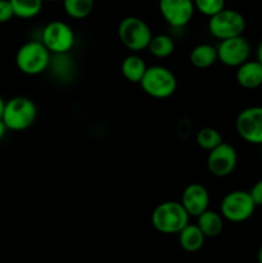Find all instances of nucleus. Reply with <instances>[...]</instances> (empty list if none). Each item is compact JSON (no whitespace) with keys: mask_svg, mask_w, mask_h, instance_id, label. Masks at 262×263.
<instances>
[{"mask_svg":"<svg viewBox=\"0 0 262 263\" xmlns=\"http://www.w3.org/2000/svg\"><path fill=\"white\" fill-rule=\"evenodd\" d=\"M13 17L14 12L9 0H0V23L9 22Z\"/></svg>","mask_w":262,"mask_h":263,"instance_id":"393cba45","label":"nucleus"},{"mask_svg":"<svg viewBox=\"0 0 262 263\" xmlns=\"http://www.w3.org/2000/svg\"><path fill=\"white\" fill-rule=\"evenodd\" d=\"M7 131H8L7 126L4 125V122H3V120H0V141H2V139L5 136V134H7Z\"/></svg>","mask_w":262,"mask_h":263,"instance_id":"cd10ccee","label":"nucleus"},{"mask_svg":"<svg viewBox=\"0 0 262 263\" xmlns=\"http://www.w3.org/2000/svg\"><path fill=\"white\" fill-rule=\"evenodd\" d=\"M189 61L195 68H210L218 61L217 49L211 44H199L190 51Z\"/></svg>","mask_w":262,"mask_h":263,"instance_id":"dca6fc26","label":"nucleus"},{"mask_svg":"<svg viewBox=\"0 0 262 263\" xmlns=\"http://www.w3.org/2000/svg\"><path fill=\"white\" fill-rule=\"evenodd\" d=\"M14 17L30 20L36 17L43 9L44 0H9Z\"/></svg>","mask_w":262,"mask_h":263,"instance_id":"aec40b11","label":"nucleus"},{"mask_svg":"<svg viewBox=\"0 0 262 263\" xmlns=\"http://www.w3.org/2000/svg\"><path fill=\"white\" fill-rule=\"evenodd\" d=\"M5 100L3 99L2 97H0V120H2V117H3V113H4V108H5Z\"/></svg>","mask_w":262,"mask_h":263,"instance_id":"c85d7f7f","label":"nucleus"},{"mask_svg":"<svg viewBox=\"0 0 262 263\" xmlns=\"http://www.w3.org/2000/svg\"><path fill=\"white\" fill-rule=\"evenodd\" d=\"M235 77L243 89H257L262 86V66L257 61H247L236 68Z\"/></svg>","mask_w":262,"mask_h":263,"instance_id":"4468645a","label":"nucleus"},{"mask_svg":"<svg viewBox=\"0 0 262 263\" xmlns=\"http://www.w3.org/2000/svg\"><path fill=\"white\" fill-rule=\"evenodd\" d=\"M239 136L254 145H262V107H248L241 110L235 121Z\"/></svg>","mask_w":262,"mask_h":263,"instance_id":"1a4fd4ad","label":"nucleus"},{"mask_svg":"<svg viewBox=\"0 0 262 263\" xmlns=\"http://www.w3.org/2000/svg\"><path fill=\"white\" fill-rule=\"evenodd\" d=\"M146 68H148V66L138 54L127 55L121 63V73L127 81L133 82V84H140L141 79L145 74Z\"/></svg>","mask_w":262,"mask_h":263,"instance_id":"a211bd4d","label":"nucleus"},{"mask_svg":"<svg viewBox=\"0 0 262 263\" xmlns=\"http://www.w3.org/2000/svg\"><path fill=\"white\" fill-rule=\"evenodd\" d=\"M49 67H51L53 73L61 80H71L72 73L74 71L73 63H72V59L69 58L68 54L51 57L50 66Z\"/></svg>","mask_w":262,"mask_h":263,"instance_id":"4be33fe9","label":"nucleus"},{"mask_svg":"<svg viewBox=\"0 0 262 263\" xmlns=\"http://www.w3.org/2000/svg\"><path fill=\"white\" fill-rule=\"evenodd\" d=\"M63 9L68 17L73 20H84L94 8V0H62Z\"/></svg>","mask_w":262,"mask_h":263,"instance_id":"412c9836","label":"nucleus"},{"mask_svg":"<svg viewBox=\"0 0 262 263\" xmlns=\"http://www.w3.org/2000/svg\"><path fill=\"white\" fill-rule=\"evenodd\" d=\"M249 194H251V197H252V199H253L256 207L257 205H261L262 207V180L257 181L256 184L252 186Z\"/></svg>","mask_w":262,"mask_h":263,"instance_id":"a878e982","label":"nucleus"},{"mask_svg":"<svg viewBox=\"0 0 262 263\" xmlns=\"http://www.w3.org/2000/svg\"><path fill=\"white\" fill-rule=\"evenodd\" d=\"M246 30V18L234 9H222L208 21V31L220 41L243 36Z\"/></svg>","mask_w":262,"mask_h":263,"instance_id":"423d86ee","label":"nucleus"},{"mask_svg":"<svg viewBox=\"0 0 262 263\" xmlns=\"http://www.w3.org/2000/svg\"><path fill=\"white\" fill-rule=\"evenodd\" d=\"M158 7L163 20L175 28L186 26L195 12L193 0H159Z\"/></svg>","mask_w":262,"mask_h":263,"instance_id":"f8f14e48","label":"nucleus"},{"mask_svg":"<svg viewBox=\"0 0 262 263\" xmlns=\"http://www.w3.org/2000/svg\"><path fill=\"white\" fill-rule=\"evenodd\" d=\"M189 217L181 203L167 200L154 208L152 225L157 231L166 235L179 234L185 226L189 225Z\"/></svg>","mask_w":262,"mask_h":263,"instance_id":"f257e3e1","label":"nucleus"},{"mask_svg":"<svg viewBox=\"0 0 262 263\" xmlns=\"http://www.w3.org/2000/svg\"><path fill=\"white\" fill-rule=\"evenodd\" d=\"M193 2L198 12L210 18L225 9V0H193Z\"/></svg>","mask_w":262,"mask_h":263,"instance_id":"b1692460","label":"nucleus"},{"mask_svg":"<svg viewBox=\"0 0 262 263\" xmlns=\"http://www.w3.org/2000/svg\"><path fill=\"white\" fill-rule=\"evenodd\" d=\"M38 117L36 104L26 97H14L5 103L3 122L10 131H25L33 125Z\"/></svg>","mask_w":262,"mask_h":263,"instance_id":"7ed1b4c3","label":"nucleus"},{"mask_svg":"<svg viewBox=\"0 0 262 263\" xmlns=\"http://www.w3.org/2000/svg\"><path fill=\"white\" fill-rule=\"evenodd\" d=\"M51 54L41 41H27L18 49L15 54V64L22 73L36 76L49 68Z\"/></svg>","mask_w":262,"mask_h":263,"instance_id":"f03ea898","label":"nucleus"},{"mask_svg":"<svg viewBox=\"0 0 262 263\" xmlns=\"http://www.w3.org/2000/svg\"><path fill=\"white\" fill-rule=\"evenodd\" d=\"M180 203L185 208L188 215L193 216V217H198V216H200L208 210L210 193H208L207 187L203 186L202 184L193 182V184H189L182 190Z\"/></svg>","mask_w":262,"mask_h":263,"instance_id":"ddd939ff","label":"nucleus"},{"mask_svg":"<svg viewBox=\"0 0 262 263\" xmlns=\"http://www.w3.org/2000/svg\"><path fill=\"white\" fill-rule=\"evenodd\" d=\"M197 226L205 238H216L223 230V217L221 213L207 210L197 217Z\"/></svg>","mask_w":262,"mask_h":263,"instance_id":"f3484780","label":"nucleus"},{"mask_svg":"<svg viewBox=\"0 0 262 263\" xmlns=\"http://www.w3.org/2000/svg\"><path fill=\"white\" fill-rule=\"evenodd\" d=\"M44 2H59V0H44Z\"/></svg>","mask_w":262,"mask_h":263,"instance_id":"7c9ffc66","label":"nucleus"},{"mask_svg":"<svg viewBox=\"0 0 262 263\" xmlns=\"http://www.w3.org/2000/svg\"><path fill=\"white\" fill-rule=\"evenodd\" d=\"M238 164V153L235 148L228 143H222L208 152L207 167L208 171L216 177H226L235 170Z\"/></svg>","mask_w":262,"mask_h":263,"instance_id":"9b49d317","label":"nucleus"},{"mask_svg":"<svg viewBox=\"0 0 262 263\" xmlns=\"http://www.w3.org/2000/svg\"><path fill=\"white\" fill-rule=\"evenodd\" d=\"M143 91L154 99H166L174 95L177 80L174 72L163 66H152L146 68L140 81Z\"/></svg>","mask_w":262,"mask_h":263,"instance_id":"20e7f679","label":"nucleus"},{"mask_svg":"<svg viewBox=\"0 0 262 263\" xmlns=\"http://www.w3.org/2000/svg\"><path fill=\"white\" fill-rule=\"evenodd\" d=\"M118 39L123 44L125 48L134 53H139L141 50L148 49L152 37V30L148 23L139 17L123 18L118 25Z\"/></svg>","mask_w":262,"mask_h":263,"instance_id":"39448f33","label":"nucleus"},{"mask_svg":"<svg viewBox=\"0 0 262 263\" xmlns=\"http://www.w3.org/2000/svg\"><path fill=\"white\" fill-rule=\"evenodd\" d=\"M177 235H179L180 247L185 252L194 253V252L200 251L202 247L204 246L205 236L203 235V233L198 228L197 223L195 225H192V223L186 225Z\"/></svg>","mask_w":262,"mask_h":263,"instance_id":"2eb2a0df","label":"nucleus"},{"mask_svg":"<svg viewBox=\"0 0 262 263\" xmlns=\"http://www.w3.org/2000/svg\"><path fill=\"white\" fill-rule=\"evenodd\" d=\"M216 49H217L218 61L228 67L238 68L239 66L249 61L251 55V44L244 36L220 41Z\"/></svg>","mask_w":262,"mask_h":263,"instance_id":"9d476101","label":"nucleus"},{"mask_svg":"<svg viewBox=\"0 0 262 263\" xmlns=\"http://www.w3.org/2000/svg\"><path fill=\"white\" fill-rule=\"evenodd\" d=\"M256 61L262 66V41L258 44V46H257V59Z\"/></svg>","mask_w":262,"mask_h":263,"instance_id":"bb28decb","label":"nucleus"},{"mask_svg":"<svg viewBox=\"0 0 262 263\" xmlns=\"http://www.w3.org/2000/svg\"><path fill=\"white\" fill-rule=\"evenodd\" d=\"M148 50L156 58H167L175 50L174 39L169 35H164V33H159V35L153 36L148 45Z\"/></svg>","mask_w":262,"mask_h":263,"instance_id":"6ab92c4d","label":"nucleus"},{"mask_svg":"<svg viewBox=\"0 0 262 263\" xmlns=\"http://www.w3.org/2000/svg\"><path fill=\"white\" fill-rule=\"evenodd\" d=\"M41 43L51 55L68 54L74 45L73 30L62 21H51L41 32Z\"/></svg>","mask_w":262,"mask_h":263,"instance_id":"0eeeda50","label":"nucleus"},{"mask_svg":"<svg viewBox=\"0 0 262 263\" xmlns=\"http://www.w3.org/2000/svg\"><path fill=\"white\" fill-rule=\"evenodd\" d=\"M256 204L252 199L249 192L244 190H234L228 193L222 198L220 204V213L223 220L230 222H244L252 217Z\"/></svg>","mask_w":262,"mask_h":263,"instance_id":"6e6552de","label":"nucleus"},{"mask_svg":"<svg viewBox=\"0 0 262 263\" xmlns=\"http://www.w3.org/2000/svg\"><path fill=\"white\" fill-rule=\"evenodd\" d=\"M222 143V136L216 128L203 127L197 133V144L204 151H213Z\"/></svg>","mask_w":262,"mask_h":263,"instance_id":"5701e85b","label":"nucleus"},{"mask_svg":"<svg viewBox=\"0 0 262 263\" xmlns=\"http://www.w3.org/2000/svg\"><path fill=\"white\" fill-rule=\"evenodd\" d=\"M257 259H258V263H262V247L258 251V256H257Z\"/></svg>","mask_w":262,"mask_h":263,"instance_id":"c756f323","label":"nucleus"}]
</instances>
